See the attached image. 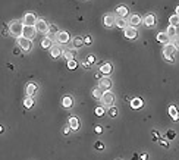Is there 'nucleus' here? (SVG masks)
<instances>
[{
    "label": "nucleus",
    "instance_id": "obj_29",
    "mask_svg": "<svg viewBox=\"0 0 179 160\" xmlns=\"http://www.w3.org/2000/svg\"><path fill=\"white\" fill-rule=\"evenodd\" d=\"M74 57H75V50H66L65 51V59L68 60H74Z\"/></svg>",
    "mask_w": 179,
    "mask_h": 160
},
{
    "label": "nucleus",
    "instance_id": "obj_37",
    "mask_svg": "<svg viewBox=\"0 0 179 160\" xmlns=\"http://www.w3.org/2000/svg\"><path fill=\"white\" fill-rule=\"evenodd\" d=\"M95 148H97V150H103V148H104V144H103L102 141H97V143H95Z\"/></svg>",
    "mask_w": 179,
    "mask_h": 160
},
{
    "label": "nucleus",
    "instance_id": "obj_19",
    "mask_svg": "<svg viewBox=\"0 0 179 160\" xmlns=\"http://www.w3.org/2000/svg\"><path fill=\"white\" fill-rule=\"evenodd\" d=\"M62 104H63L65 109H71V107L74 106V100H72V97H71V96H65L63 100H62Z\"/></svg>",
    "mask_w": 179,
    "mask_h": 160
},
{
    "label": "nucleus",
    "instance_id": "obj_16",
    "mask_svg": "<svg viewBox=\"0 0 179 160\" xmlns=\"http://www.w3.org/2000/svg\"><path fill=\"white\" fill-rule=\"evenodd\" d=\"M143 104H144V101L141 100L139 97H135V99H132V100H131V107H132V109H135V110L141 109V107H143Z\"/></svg>",
    "mask_w": 179,
    "mask_h": 160
},
{
    "label": "nucleus",
    "instance_id": "obj_24",
    "mask_svg": "<svg viewBox=\"0 0 179 160\" xmlns=\"http://www.w3.org/2000/svg\"><path fill=\"white\" fill-rule=\"evenodd\" d=\"M51 46H53V44H51L50 37H46V38L41 40V47H43V49H51Z\"/></svg>",
    "mask_w": 179,
    "mask_h": 160
},
{
    "label": "nucleus",
    "instance_id": "obj_41",
    "mask_svg": "<svg viewBox=\"0 0 179 160\" xmlns=\"http://www.w3.org/2000/svg\"><path fill=\"white\" fill-rule=\"evenodd\" d=\"M94 131H95V134H102V132H103L102 127H98V125H97V127L94 128Z\"/></svg>",
    "mask_w": 179,
    "mask_h": 160
},
{
    "label": "nucleus",
    "instance_id": "obj_9",
    "mask_svg": "<svg viewBox=\"0 0 179 160\" xmlns=\"http://www.w3.org/2000/svg\"><path fill=\"white\" fill-rule=\"evenodd\" d=\"M123 31H125V37L129 38V40H134V38L138 37V31H136V28H134V26H126Z\"/></svg>",
    "mask_w": 179,
    "mask_h": 160
},
{
    "label": "nucleus",
    "instance_id": "obj_35",
    "mask_svg": "<svg viewBox=\"0 0 179 160\" xmlns=\"http://www.w3.org/2000/svg\"><path fill=\"white\" fill-rule=\"evenodd\" d=\"M95 115H97V116H103V115H104V109H103V107H97V109H95Z\"/></svg>",
    "mask_w": 179,
    "mask_h": 160
},
{
    "label": "nucleus",
    "instance_id": "obj_10",
    "mask_svg": "<svg viewBox=\"0 0 179 160\" xmlns=\"http://www.w3.org/2000/svg\"><path fill=\"white\" fill-rule=\"evenodd\" d=\"M112 71H113V66H112L109 62H104V63H102V66H100V72H102L104 76H109L112 74Z\"/></svg>",
    "mask_w": 179,
    "mask_h": 160
},
{
    "label": "nucleus",
    "instance_id": "obj_13",
    "mask_svg": "<svg viewBox=\"0 0 179 160\" xmlns=\"http://www.w3.org/2000/svg\"><path fill=\"white\" fill-rule=\"evenodd\" d=\"M25 91H26V97H33V96L35 94V91H37V84H34V82H29V84L26 85Z\"/></svg>",
    "mask_w": 179,
    "mask_h": 160
},
{
    "label": "nucleus",
    "instance_id": "obj_7",
    "mask_svg": "<svg viewBox=\"0 0 179 160\" xmlns=\"http://www.w3.org/2000/svg\"><path fill=\"white\" fill-rule=\"evenodd\" d=\"M102 101L104 106H113V103H115V94L112 93V91H104L103 97H102Z\"/></svg>",
    "mask_w": 179,
    "mask_h": 160
},
{
    "label": "nucleus",
    "instance_id": "obj_8",
    "mask_svg": "<svg viewBox=\"0 0 179 160\" xmlns=\"http://www.w3.org/2000/svg\"><path fill=\"white\" fill-rule=\"evenodd\" d=\"M35 28L34 26H24V30H22V37L26 38V40H31L33 37L35 35Z\"/></svg>",
    "mask_w": 179,
    "mask_h": 160
},
{
    "label": "nucleus",
    "instance_id": "obj_11",
    "mask_svg": "<svg viewBox=\"0 0 179 160\" xmlns=\"http://www.w3.org/2000/svg\"><path fill=\"white\" fill-rule=\"evenodd\" d=\"M69 128L72 129V131H78L79 127H81V123H79V119L75 118V116H72V118H69Z\"/></svg>",
    "mask_w": 179,
    "mask_h": 160
},
{
    "label": "nucleus",
    "instance_id": "obj_45",
    "mask_svg": "<svg viewBox=\"0 0 179 160\" xmlns=\"http://www.w3.org/2000/svg\"><path fill=\"white\" fill-rule=\"evenodd\" d=\"M175 15H178V16H179V6L176 8V13H175Z\"/></svg>",
    "mask_w": 179,
    "mask_h": 160
},
{
    "label": "nucleus",
    "instance_id": "obj_44",
    "mask_svg": "<svg viewBox=\"0 0 179 160\" xmlns=\"http://www.w3.org/2000/svg\"><path fill=\"white\" fill-rule=\"evenodd\" d=\"M69 132H71V128H69V125H68V127H65V128H63V134H65V135H68Z\"/></svg>",
    "mask_w": 179,
    "mask_h": 160
},
{
    "label": "nucleus",
    "instance_id": "obj_25",
    "mask_svg": "<svg viewBox=\"0 0 179 160\" xmlns=\"http://www.w3.org/2000/svg\"><path fill=\"white\" fill-rule=\"evenodd\" d=\"M93 97L95 99V100H102L103 97V91L98 88V87H95V88H93Z\"/></svg>",
    "mask_w": 179,
    "mask_h": 160
},
{
    "label": "nucleus",
    "instance_id": "obj_32",
    "mask_svg": "<svg viewBox=\"0 0 179 160\" xmlns=\"http://www.w3.org/2000/svg\"><path fill=\"white\" fill-rule=\"evenodd\" d=\"M77 66H78V62L75 59H74V60H69V62H68V68H69V69H75Z\"/></svg>",
    "mask_w": 179,
    "mask_h": 160
},
{
    "label": "nucleus",
    "instance_id": "obj_21",
    "mask_svg": "<svg viewBox=\"0 0 179 160\" xmlns=\"http://www.w3.org/2000/svg\"><path fill=\"white\" fill-rule=\"evenodd\" d=\"M169 115L172 116V119L176 122L179 120V113H178V109L175 107V106H169Z\"/></svg>",
    "mask_w": 179,
    "mask_h": 160
},
{
    "label": "nucleus",
    "instance_id": "obj_38",
    "mask_svg": "<svg viewBox=\"0 0 179 160\" xmlns=\"http://www.w3.org/2000/svg\"><path fill=\"white\" fill-rule=\"evenodd\" d=\"M94 60H95V57H94V54H90V56L87 57V62H88L90 65H93V63H94Z\"/></svg>",
    "mask_w": 179,
    "mask_h": 160
},
{
    "label": "nucleus",
    "instance_id": "obj_20",
    "mask_svg": "<svg viewBox=\"0 0 179 160\" xmlns=\"http://www.w3.org/2000/svg\"><path fill=\"white\" fill-rule=\"evenodd\" d=\"M50 54H51V57H59L60 54H62V49H60V46H51Z\"/></svg>",
    "mask_w": 179,
    "mask_h": 160
},
{
    "label": "nucleus",
    "instance_id": "obj_12",
    "mask_svg": "<svg viewBox=\"0 0 179 160\" xmlns=\"http://www.w3.org/2000/svg\"><path fill=\"white\" fill-rule=\"evenodd\" d=\"M56 38H57V41L60 44H66L69 41V34L66 31H59V34L56 35Z\"/></svg>",
    "mask_w": 179,
    "mask_h": 160
},
{
    "label": "nucleus",
    "instance_id": "obj_17",
    "mask_svg": "<svg viewBox=\"0 0 179 160\" xmlns=\"http://www.w3.org/2000/svg\"><path fill=\"white\" fill-rule=\"evenodd\" d=\"M144 24L147 26H150V28H153L154 24H156V16H154L153 13H148V15L144 18Z\"/></svg>",
    "mask_w": 179,
    "mask_h": 160
},
{
    "label": "nucleus",
    "instance_id": "obj_46",
    "mask_svg": "<svg viewBox=\"0 0 179 160\" xmlns=\"http://www.w3.org/2000/svg\"><path fill=\"white\" fill-rule=\"evenodd\" d=\"M2 132H3V127H0V134H2Z\"/></svg>",
    "mask_w": 179,
    "mask_h": 160
},
{
    "label": "nucleus",
    "instance_id": "obj_39",
    "mask_svg": "<svg viewBox=\"0 0 179 160\" xmlns=\"http://www.w3.org/2000/svg\"><path fill=\"white\" fill-rule=\"evenodd\" d=\"M159 143H160V145H163L164 148H167V147H169V144H167V141H166V140H159Z\"/></svg>",
    "mask_w": 179,
    "mask_h": 160
},
{
    "label": "nucleus",
    "instance_id": "obj_30",
    "mask_svg": "<svg viewBox=\"0 0 179 160\" xmlns=\"http://www.w3.org/2000/svg\"><path fill=\"white\" fill-rule=\"evenodd\" d=\"M82 44H84V38L82 37H75L74 38V46L75 47H81Z\"/></svg>",
    "mask_w": 179,
    "mask_h": 160
},
{
    "label": "nucleus",
    "instance_id": "obj_15",
    "mask_svg": "<svg viewBox=\"0 0 179 160\" xmlns=\"http://www.w3.org/2000/svg\"><path fill=\"white\" fill-rule=\"evenodd\" d=\"M128 22L132 26H138L139 24H141V16H139V15H136V13H134V15H131V16H129Z\"/></svg>",
    "mask_w": 179,
    "mask_h": 160
},
{
    "label": "nucleus",
    "instance_id": "obj_31",
    "mask_svg": "<svg viewBox=\"0 0 179 160\" xmlns=\"http://www.w3.org/2000/svg\"><path fill=\"white\" fill-rule=\"evenodd\" d=\"M49 33L50 34H59V28L56 25H49Z\"/></svg>",
    "mask_w": 179,
    "mask_h": 160
},
{
    "label": "nucleus",
    "instance_id": "obj_26",
    "mask_svg": "<svg viewBox=\"0 0 179 160\" xmlns=\"http://www.w3.org/2000/svg\"><path fill=\"white\" fill-rule=\"evenodd\" d=\"M116 13H118L120 18H125V15H128V9L125 8V6H118V8H116Z\"/></svg>",
    "mask_w": 179,
    "mask_h": 160
},
{
    "label": "nucleus",
    "instance_id": "obj_4",
    "mask_svg": "<svg viewBox=\"0 0 179 160\" xmlns=\"http://www.w3.org/2000/svg\"><path fill=\"white\" fill-rule=\"evenodd\" d=\"M34 28H35V31H37V33H41V34H47V33H49V24H47L44 19H37Z\"/></svg>",
    "mask_w": 179,
    "mask_h": 160
},
{
    "label": "nucleus",
    "instance_id": "obj_42",
    "mask_svg": "<svg viewBox=\"0 0 179 160\" xmlns=\"http://www.w3.org/2000/svg\"><path fill=\"white\" fill-rule=\"evenodd\" d=\"M139 159H141V160H148V154H145V153L139 154Z\"/></svg>",
    "mask_w": 179,
    "mask_h": 160
},
{
    "label": "nucleus",
    "instance_id": "obj_6",
    "mask_svg": "<svg viewBox=\"0 0 179 160\" xmlns=\"http://www.w3.org/2000/svg\"><path fill=\"white\" fill-rule=\"evenodd\" d=\"M112 79L109 76H103L102 79L98 81V88L102 90V91H110V87H112Z\"/></svg>",
    "mask_w": 179,
    "mask_h": 160
},
{
    "label": "nucleus",
    "instance_id": "obj_18",
    "mask_svg": "<svg viewBox=\"0 0 179 160\" xmlns=\"http://www.w3.org/2000/svg\"><path fill=\"white\" fill-rule=\"evenodd\" d=\"M115 21H116V18L113 16V15H106L104 16V19H103V22H104V25L107 26V28H112L113 26V24H115Z\"/></svg>",
    "mask_w": 179,
    "mask_h": 160
},
{
    "label": "nucleus",
    "instance_id": "obj_40",
    "mask_svg": "<svg viewBox=\"0 0 179 160\" xmlns=\"http://www.w3.org/2000/svg\"><path fill=\"white\" fill-rule=\"evenodd\" d=\"M91 43H93V38H91L90 35H88V37H85V38H84V44H91Z\"/></svg>",
    "mask_w": 179,
    "mask_h": 160
},
{
    "label": "nucleus",
    "instance_id": "obj_28",
    "mask_svg": "<svg viewBox=\"0 0 179 160\" xmlns=\"http://www.w3.org/2000/svg\"><path fill=\"white\" fill-rule=\"evenodd\" d=\"M24 106H25L26 109H31L34 106V99L33 97H26L25 100H24Z\"/></svg>",
    "mask_w": 179,
    "mask_h": 160
},
{
    "label": "nucleus",
    "instance_id": "obj_27",
    "mask_svg": "<svg viewBox=\"0 0 179 160\" xmlns=\"http://www.w3.org/2000/svg\"><path fill=\"white\" fill-rule=\"evenodd\" d=\"M169 22H170V26H176L179 25V16L178 15H172L170 18H169Z\"/></svg>",
    "mask_w": 179,
    "mask_h": 160
},
{
    "label": "nucleus",
    "instance_id": "obj_43",
    "mask_svg": "<svg viewBox=\"0 0 179 160\" xmlns=\"http://www.w3.org/2000/svg\"><path fill=\"white\" fill-rule=\"evenodd\" d=\"M90 66H91V65H90V63H88V62H82V68H84V69H90Z\"/></svg>",
    "mask_w": 179,
    "mask_h": 160
},
{
    "label": "nucleus",
    "instance_id": "obj_36",
    "mask_svg": "<svg viewBox=\"0 0 179 160\" xmlns=\"http://www.w3.org/2000/svg\"><path fill=\"white\" fill-rule=\"evenodd\" d=\"M173 46H175V49H179V35H176L175 38H173V43H172Z\"/></svg>",
    "mask_w": 179,
    "mask_h": 160
},
{
    "label": "nucleus",
    "instance_id": "obj_5",
    "mask_svg": "<svg viewBox=\"0 0 179 160\" xmlns=\"http://www.w3.org/2000/svg\"><path fill=\"white\" fill-rule=\"evenodd\" d=\"M18 44H19V47L24 51L33 50V40H26L24 37H19V38H18Z\"/></svg>",
    "mask_w": 179,
    "mask_h": 160
},
{
    "label": "nucleus",
    "instance_id": "obj_1",
    "mask_svg": "<svg viewBox=\"0 0 179 160\" xmlns=\"http://www.w3.org/2000/svg\"><path fill=\"white\" fill-rule=\"evenodd\" d=\"M22 30H24V25H22V22H19V21H13L10 26H9V33L12 34L13 37H22Z\"/></svg>",
    "mask_w": 179,
    "mask_h": 160
},
{
    "label": "nucleus",
    "instance_id": "obj_23",
    "mask_svg": "<svg viewBox=\"0 0 179 160\" xmlns=\"http://www.w3.org/2000/svg\"><path fill=\"white\" fill-rule=\"evenodd\" d=\"M166 35H167L169 38H175V37L178 35L176 28H175V26H167V30H166Z\"/></svg>",
    "mask_w": 179,
    "mask_h": 160
},
{
    "label": "nucleus",
    "instance_id": "obj_3",
    "mask_svg": "<svg viewBox=\"0 0 179 160\" xmlns=\"http://www.w3.org/2000/svg\"><path fill=\"white\" fill-rule=\"evenodd\" d=\"M35 22H37V16L34 13L28 12L24 15V19H22V25L24 26H35Z\"/></svg>",
    "mask_w": 179,
    "mask_h": 160
},
{
    "label": "nucleus",
    "instance_id": "obj_14",
    "mask_svg": "<svg viewBox=\"0 0 179 160\" xmlns=\"http://www.w3.org/2000/svg\"><path fill=\"white\" fill-rule=\"evenodd\" d=\"M115 25L118 26V28H120V30H125V28H126V25H128V21H126V18L118 16V18H116V21H115Z\"/></svg>",
    "mask_w": 179,
    "mask_h": 160
},
{
    "label": "nucleus",
    "instance_id": "obj_34",
    "mask_svg": "<svg viewBox=\"0 0 179 160\" xmlns=\"http://www.w3.org/2000/svg\"><path fill=\"white\" fill-rule=\"evenodd\" d=\"M118 115V110H116V107H112V109H109V116L110 118H115Z\"/></svg>",
    "mask_w": 179,
    "mask_h": 160
},
{
    "label": "nucleus",
    "instance_id": "obj_22",
    "mask_svg": "<svg viewBox=\"0 0 179 160\" xmlns=\"http://www.w3.org/2000/svg\"><path fill=\"white\" fill-rule=\"evenodd\" d=\"M156 38H157V41H159V43H164V44H167V43H169V40H170V38L166 35V33H159Z\"/></svg>",
    "mask_w": 179,
    "mask_h": 160
},
{
    "label": "nucleus",
    "instance_id": "obj_2",
    "mask_svg": "<svg viewBox=\"0 0 179 160\" xmlns=\"http://www.w3.org/2000/svg\"><path fill=\"white\" fill-rule=\"evenodd\" d=\"M175 51H176L175 46H173L172 43H167V44H164V47H163V56L167 60L173 62V54H175Z\"/></svg>",
    "mask_w": 179,
    "mask_h": 160
},
{
    "label": "nucleus",
    "instance_id": "obj_33",
    "mask_svg": "<svg viewBox=\"0 0 179 160\" xmlns=\"http://www.w3.org/2000/svg\"><path fill=\"white\" fill-rule=\"evenodd\" d=\"M175 137H176V132H175V131H167V134H166V138H167V140H173V138H175Z\"/></svg>",
    "mask_w": 179,
    "mask_h": 160
}]
</instances>
